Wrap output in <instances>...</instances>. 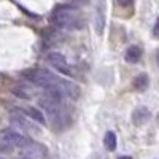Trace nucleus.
Segmentation results:
<instances>
[{"label":"nucleus","instance_id":"nucleus-8","mask_svg":"<svg viewBox=\"0 0 159 159\" xmlns=\"http://www.w3.org/2000/svg\"><path fill=\"white\" fill-rule=\"evenodd\" d=\"M126 62L129 64H135L142 59V48L140 46H129L126 51V56H124Z\"/></svg>","mask_w":159,"mask_h":159},{"label":"nucleus","instance_id":"nucleus-4","mask_svg":"<svg viewBox=\"0 0 159 159\" xmlns=\"http://www.w3.org/2000/svg\"><path fill=\"white\" fill-rule=\"evenodd\" d=\"M105 29V0H97L94 10V30L97 35H102Z\"/></svg>","mask_w":159,"mask_h":159},{"label":"nucleus","instance_id":"nucleus-14","mask_svg":"<svg viewBox=\"0 0 159 159\" xmlns=\"http://www.w3.org/2000/svg\"><path fill=\"white\" fill-rule=\"evenodd\" d=\"M153 35H154L156 38H159V18H157V21H156V24H154V27H153Z\"/></svg>","mask_w":159,"mask_h":159},{"label":"nucleus","instance_id":"nucleus-17","mask_svg":"<svg viewBox=\"0 0 159 159\" xmlns=\"http://www.w3.org/2000/svg\"><path fill=\"white\" fill-rule=\"evenodd\" d=\"M73 2H86V0H73Z\"/></svg>","mask_w":159,"mask_h":159},{"label":"nucleus","instance_id":"nucleus-11","mask_svg":"<svg viewBox=\"0 0 159 159\" xmlns=\"http://www.w3.org/2000/svg\"><path fill=\"white\" fill-rule=\"evenodd\" d=\"M103 145L108 151H115L116 150V134L113 130H108L105 134V139H103Z\"/></svg>","mask_w":159,"mask_h":159},{"label":"nucleus","instance_id":"nucleus-15","mask_svg":"<svg viewBox=\"0 0 159 159\" xmlns=\"http://www.w3.org/2000/svg\"><path fill=\"white\" fill-rule=\"evenodd\" d=\"M119 159H132V157H130V156H121Z\"/></svg>","mask_w":159,"mask_h":159},{"label":"nucleus","instance_id":"nucleus-7","mask_svg":"<svg viewBox=\"0 0 159 159\" xmlns=\"http://www.w3.org/2000/svg\"><path fill=\"white\" fill-rule=\"evenodd\" d=\"M45 89V97L54 103H62V99H64V91L59 88V86H46L43 88Z\"/></svg>","mask_w":159,"mask_h":159},{"label":"nucleus","instance_id":"nucleus-5","mask_svg":"<svg viewBox=\"0 0 159 159\" xmlns=\"http://www.w3.org/2000/svg\"><path fill=\"white\" fill-rule=\"evenodd\" d=\"M40 107L43 108V111L52 119V123H56V121H59V119L62 118V111H61V108H59V103H54V102H51V100H48L46 97L45 99H40Z\"/></svg>","mask_w":159,"mask_h":159},{"label":"nucleus","instance_id":"nucleus-12","mask_svg":"<svg viewBox=\"0 0 159 159\" xmlns=\"http://www.w3.org/2000/svg\"><path fill=\"white\" fill-rule=\"evenodd\" d=\"M25 113H27V116L30 118V119H34V121H37L38 124H45L46 123V119H45V116H43V113L42 111H38L37 108H25L24 110Z\"/></svg>","mask_w":159,"mask_h":159},{"label":"nucleus","instance_id":"nucleus-1","mask_svg":"<svg viewBox=\"0 0 159 159\" xmlns=\"http://www.w3.org/2000/svg\"><path fill=\"white\" fill-rule=\"evenodd\" d=\"M54 22L62 29H70V27H80V16H78V10L75 7L69 5H62L59 7L54 15H52Z\"/></svg>","mask_w":159,"mask_h":159},{"label":"nucleus","instance_id":"nucleus-9","mask_svg":"<svg viewBox=\"0 0 159 159\" xmlns=\"http://www.w3.org/2000/svg\"><path fill=\"white\" fill-rule=\"evenodd\" d=\"M132 86H134V89L137 91H145L148 86H150V76L147 73H140L134 78V83H132Z\"/></svg>","mask_w":159,"mask_h":159},{"label":"nucleus","instance_id":"nucleus-2","mask_svg":"<svg viewBox=\"0 0 159 159\" xmlns=\"http://www.w3.org/2000/svg\"><path fill=\"white\" fill-rule=\"evenodd\" d=\"M5 139H7L11 145H15V147H19V148H22V150L30 148L32 145L35 143L34 140H30L29 137H25V135L19 134V132L15 130V129H7V130H5Z\"/></svg>","mask_w":159,"mask_h":159},{"label":"nucleus","instance_id":"nucleus-10","mask_svg":"<svg viewBox=\"0 0 159 159\" xmlns=\"http://www.w3.org/2000/svg\"><path fill=\"white\" fill-rule=\"evenodd\" d=\"M11 123H13V124L21 126V127H22V129H25V130H32V132H37V130H38L32 123H29L27 119L22 118V116H19V115H13V116H11Z\"/></svg>","mask_w":159,"mask_h":159},{"label":"nucleus","instance_id":"nucleus-13","mask_svg":"<svg viewBox=\"0 0 159 159\" xmlns=\"http://www.w3.org/2000/svg\"><path fill=\"white\" fill-rule=\"evenodd\" d=\"M115 2L119 7H130L132 3H134V0H115Z\"/></svg>","mask_w":159,"mask_h":159},{"label":"nucleus","instance_id":"nucleus-3","mask_svg":"<svg viewBox=\"0 0 159 159\" xmlns=\"http://www.w3.org/2000/svg\"><path fill=\"white\" fill-rule=\"evenodd\" d=\"M46 59H48V62L52 65V67H56L59 72H62L65 75H72L70 70H69V67H67V59H65V56L62 54V52L51 51V52H48Z\"/></svg>","mask_w":159,"mask_h":159},{"label":"nucleus","instance_id":"nucleus-16","mask_svg":"<svg viewBox=\"0 0 159 159\" xmlns=\"http://www.w3.org/2000/svg\"><path fill=\"white\" fill-rule=\"evenodd\" d=\"M156 61H157V65H159V51H157V54H156Z\"/></svg>","mask_w":159,"mask_h":159},{"label":"nucleus","instance_id":"nucleus-18","mask_svg":"<svg viewBox=\"0 0 159 159\" xmlns=\"http://www.w3.org/2000/svg\"><path fill=\"white\" fill-rule=\"evenodd\" d=\"M157 124H159V115H157Z\"/></svg>","mask_w":159,"mask_h":159},{"label":"nucleus","instance_id":"nucleus-6","mask_svg":"<svg viewBox=\"0 0 159 159\" xmlns=\"http://www.w3.org/2000/svg\"><path fill=\"white\" fill-rule=\"evenodd\" d=\"M151 118V111L147 107H137L134 111H132V123H134L137 127L147 124Z\"/></svg>","mask_w":159,"mask_h":159}]
</instances>
